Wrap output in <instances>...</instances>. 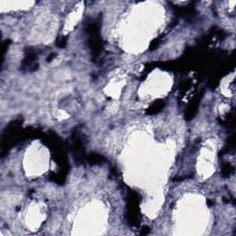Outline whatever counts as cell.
Segmentation results:
<instances>
[{
    "mask_svg": "<svg viewBox=\"0 0 236 236\" xmlns=\"http://www.w3.org/2000/svg\"><path fill=\"white\" fill-rule=\"evenodd\" d=\"M162 106H163V103H162V102H156V103L154 102V103L148 109V114H153V113H158V112L162 108Z\"/></svg>",
    "mask_w": 236,
    "mask_h": 236,
    "instance_id": "6da1fadb",
    "label": "cell"
},
{
    "mask_svg": "<svg viewBox=\"0 0 236 236\" xmlns=\"http://www.w3.org/2000/svg\"><path fill=\"white\" fill-rule=\"evenodd\" d=\"M233 171V168L232 167L231 164H225L222 167V174L224 176H229Z\"/></svg>",
    "mask_w": 236,
    "mask_h": 236,
    "instance_id": "7a4b0ae2",
    "label": "cell"
},
{
    "mask_svg": "<svg viewBox=\"0 0 236 236\" xmlns=\"http://www.w3.org/2000/svg\"><path fill=\"white\" fill-rule=\"evenodd\" d=\"M102 160H103V159L97 154L91 155V157H90V162H93V163H99V162H101Z\"/></svg>",
    "mask_w": 236,
    "mask_h": 236,
    "instance_id": "3957f363",
    "label": "cell"
},
{
    "mask_svg": "<svg viewBox=\"0 0 236 236\" xmlns=\"http://www.w3.org/2000/svg\"><path fill=\"white\" fill-rule=\"evenodd\" d=\"M58 46L59 47H64L65 45H66V38H60V40H58Z\"/></svg>",
    "mask_w": 236,
    "mask_h": 236,
    "instance_id": "277c9868",
    "label": "cell"
},
{
    "mask_svg": "<svg viewBox=\"0 0 236 236\" xmlns=\"http://www.w3.org/2000/svg\"><path fill=\"white\" fill-rule=\"evenodd\" d=\"M55 54H53V55H50V56H49L48 58H47V61H51L52 59L54 58V56H55Z\"/></svg>",
    "mask_w": 236,
    "mask_h": 236,
    "instance_id": "5b68a950",
    "label": "cell"
}]
</instances>
